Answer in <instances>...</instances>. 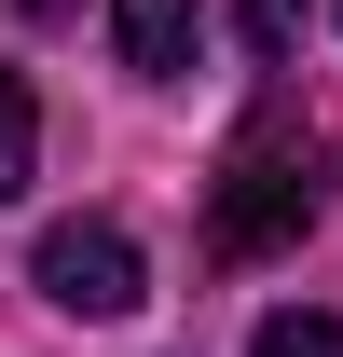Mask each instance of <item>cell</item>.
I'll use <instances>...</instances> for the list:
<instances>
[{"label":"cell","instance_id":"cell-1","mask_svg":"<svg viewBox=\"0 0 343 357\" xmlns=\"http://www.w3.org/2000/svg\"><path fill=\"white\" fill-rule=\"evenodd\" d=\"M330 206V137L302 124L289 96H261L247 137L220 151V192H206V248L220 261H261V248H302V220Z\"/></svg>","mask_w":343,"mask_h":357},{"label":"cell","instance_id":"cell-2","mask_svg":"<svg viewBox=\"0 0 343 357\" xmlns=\"http://www.w3.org/2000/svg\"><path fill=\"white\" fill-rule=\"evenodd\" d=\"M28 275H42V303H55V316H137V303H151V261H137V234H124V220H55Z\"/></svg>","mask_w":343,"mask_h":357},{"label":"cell","instance_id":"cell-3","mask_svg":"<svg viewBox=\"0 0 343 357\" xmlns=\"http://www.w3.org/2000/svg\"><path fill=\"white\" fill-rule=\"evenodd\" d=\"M192 42H206V14H192V0H110V55H124L137 83H178Z\"/></svg>","mask_w":343,"mask_h":357},{"label":"cell","instance_id":"cell-4","mask_svg":"<svg viewBox=\"0 0 343 357\" xmlns=\"http://www.w3.org/2000/svg\"><path fill=\"white\" fill-rule=\"evenodd\" d=\"M42 178V110H28V69H0V206Z\"/></svg>","mask_w":343,"mask_h":357},{"label":"cell","instance_id":"cell-5","mask_svg":"<svg viewBox=\"0 0 343 357\" xmlns=\"http://www.w3.org/2000/svg\"><path fill=\"white\" fill-rule=\"evenodd\" d=\"M302 14H316V0H234V42L275 69V55H302Z\"/></svg>","mask_w":343,"mask_h":357},{"label":"cell","instance_id":"cell-6","mask_svg":"<svg viewBox=\"0 0 343 357\" xmlns=\"http://www.w3.org/2000/svg\"><path fill=\"white\" fill-rule=\"evenodd\" d=\"M247 357H343V316H302V303H289V316H261Z\"/></svg>","mask_w":343,"mask_h":357},{"label":"cell","instance_id":"cell-7","mask_svg":"<svg viewBox=\"0 0 343 357\" xmlns=\"http://www.w3.org/2000/svg\"><path fill=\"white\" fill-rule=\"evenodd\" d=\"M14 14H28V28H55V14H83V0H14Z\"/></svg>","mask_w":343,"mask_h":357}]
</instances>
